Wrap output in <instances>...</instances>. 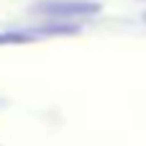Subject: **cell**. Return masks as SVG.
Returning <instances> with one entry per match:
<instances>
[{
	"mask_svg": "<svg viewBox=\"0 0 146 146\" xmlns=\"http://www.w3.org/2000/svg\"><path fill=\"white\" fill-rule=\"evenodd\" d=\"M33 10L41 15H51V18H82V15L98 13L100 5L92 0H44L33 5Z\"/></svg>",
	"mask_w": 146,
	"mask_h": 146,
	"instance_id": "cell-1",
	"label": "cell"
},
{
	"mask_svg": "<svg viewBox=\"0 0 146 146\" xmlns=\"http://www.w3.org/2000/svg\"><path fill=\"white\" fill-rule=\"evenodd\" d=\"M36 33H26V31H8V33H0V46H8V44H28L33 41Z\"/></svg>",
	"mask_w": 146,
	"mask_h": 146,
	"instance_id": "cell-2",
	"label": "cell"
},
{
	"mask_svg": "<svg viewBox=\"0 0 146 146\" xmlns=\"http://www.w3.org/2000/svg\"><path fill=\"white\" fill-rule=\"evenodd\" d=\"M144 18H146V13H144Z\"/></svg>",
	"mask_w": 146,
	"mask_h": 146,
	"instance_id": "cell-3",
	"label": "cell"
}]
</instances>
